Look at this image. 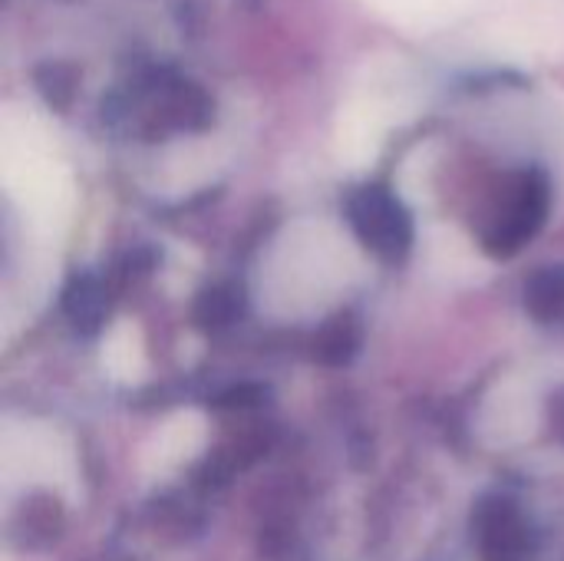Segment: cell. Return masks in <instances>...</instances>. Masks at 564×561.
Listing matches in <instances>:
<instances>
[{
    "label": "cell",
    "instance_id": "6",
    "mask_svg": "<svg viewBox=\"0 0 564 561\" xmlns=\"http://www.w3.org/2000/svg\"><path fill=\"white\" fill-rule=\"evenodd\" d=\"M555 433L564 440V393L555 400Z\"/></svg>",
    "mask_w": 564,
    "mask_h": 561
},
{
    "label": "cell",
    "instance_id": "5",
    "mask_svg": "<svg viewBox=\"0 0 564 561\" xmlns=\"http://www.w3.org/2000/svg\"><path fill=\"white\" fill-rule=\"evenodd\" d=\"M99 308H102L99 288L93 281H76L73 291H69V298H66V311L73 314V321L83 324V327H89V324H96Z\"/></svg>",
    "mask_w": 564,
    "mask_h": 561
},
{
    "label": "cell",
    "instance_id": "2",
    "mask_svg": "<svg viewBox=\"0 0 564 561\" xmlns=\"http://www.w3.org/2000/svg\"><path fill=\"white\" fill-rule=\"evenodd\" d=\"M350 225L357 238L387 261L403 258L413 241V225L406 208L400 205V198H393L387 188L377 185H367L350 198Z\"/></svg>",
    "mask_w": 564,
    "mask_h": 561
},
{
    "label": "cell",
    "instance_id": "1",
    "mask_svg": "<svg viewBox=\"0 0 564 561\" xmlns=\"http://www.w3.org/2000/svg\"><path fill=\"white\" fill-rule=\"evenodd\" d=\"M549 212V182L535 169L512 172L496 198L489 228H486V245L496 255H512L519 251L545 222Z\"/></svg>",
    "mask_w": 564,
    "mask_h": 561
},
{
    "label": "cell",
    "instance_id": "4",
    "mask_svg": "<svg viewBox=\"0 0 564 561\" xmlns=\"http://www.w3.org/2000/svg\"><path fill=\"white\" fill-rule=\"evenodd\" d=\"M525 304L539 321L564 324V265L562 268H549V271L532 278V284L525 291Z\"/></svg>",
    "mask_w": 564,
    "mask_h": 561
},
{
    "label": "cell",
    "instance_id": "3",
    "mask_svg": "<svg viewBox=\"0 0 564 561\" xmlns=\"http://www.w3.org/2000/svg\"><path fill=\"white\" fill-rule=\"evenodd\" d=\"M479 552L482 561H529L532 559V536L529 526L519 519L512 503H486L479 509Z\"/></svg>",
    "mask_w": 564,
    "mask_h": 561
}]
</instances>
